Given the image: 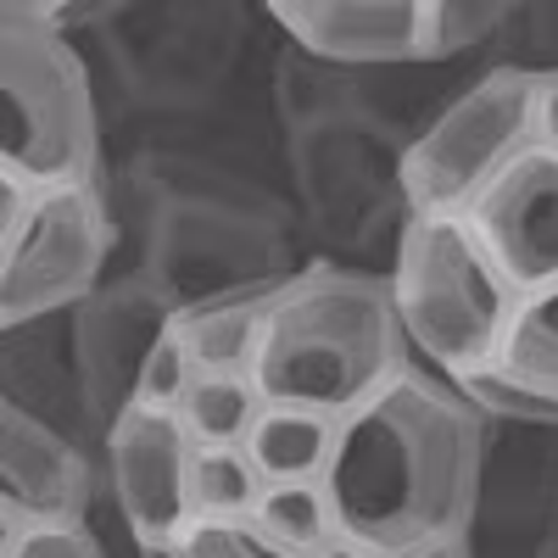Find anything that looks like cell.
<instances>
[{
    "label": "cell",
    "mask_w": 558,
    "mask_h": 558,
    "mask_svg": "<svg viewBox=\"0 0 558 558\" xmlns=\"http://www.w3.org/2000/svg\"><path fill=\"white\" fill-rule=\"evenodd\" d=\"M486 413L458 391V380L413 363L341 418L336 463L324 486L336 520L391 553L463 536L486 463Z\"/></svg>",
    "instance_id": "cell-1"
},
{
    "label": "cell",
    "mask_w": 558,
    "mask_h": 558,
    "mask_svg": "<svg viewBox=\"0 0 558 558\" xmlns=\"http://www.w3.org/2000/svg\"><path fill=\"white\" fill-rule=\"evenodd\" d=\"M413 363L391 274L313 257L291 286H279L263 318L252 380L268 402H302L347 418Z\"/></svg>",
    "instance_id": "cell-2"
},
{
    "label": "cell",
    "mask_w": 558,
    "mask_h": 558,
    "mask_svg": "<svg viewBox=\"0 0 558 558\" xmlns=\"http://www.w3.org/2000/svg\"><path fill=\"white\" fill-rule=\"evenodd\" d=\"M107 96L51 0L0 7V173L78 184L107 173Z\"/></svg>",
    "instance_id": "cell-3"
},
{
    "label": "cell",
    "mask_w": 558,
    "mask_h": 558,
    "mask_svg": "<svg viewBox=\"0 0 558 558\" xmlns=\"http://www.w3.org/2000/svg\"><path fill=\"white\" fill-rule=\"evenodd\" d=\"M257 12L241 0H112L78 45L129 123L202 118L235 84Z\"/></svg>",
    "instance_id": "cell-4"
},
{
    "label": "cell",
    "mask_w": 558,
    "mask_h": 558,
    "mask_svg": "<svg viewBox=\"0 0 558 558\" xmlns=\"http://www.w3.org/2000/svg\"><path fill=\"white\" fill-rule=\"evenodd\" d=\"M386 274L418 363L447 380L497 363L525 291L463 213H413Z\"/></svg>",
    "instance_id": "cell-5"
},
{
    "label": "cell",
    "mask_w": 558,
    "mask_h": 558,
    "mask_svg": "<svg viewBox=\"0 0 558 558\" xmlns=\"http://www.w3.org/2000/svg\"><path fill=\"white\" fill-rule=\"evenodd\" d=\"M402 162L408 140L375 123L363 107L286 134V179L313 257H336L352 268H368V257L391 263L402 223L413 218Z\"/></svg>",
    "instance_id": "cell-6"
},
{
    "label": "cell",
    "mask_w": 558,
    "mask_h": 558,
    "mask_svg": "<svg viewBox=\"0 0 558 558\" xmlns=\"http://www.w3.org/2000/svg\"><path fill=\"white\" fill-rule=\"evenodd\" d=\"M107 191L118 207V268H140L173 302V313L235 291L286 286L313 263V252H302L307 235L296 229L157 207L118 162H107Z\"/></svg>",
    "instance_id": "cell-7"
},
{
    "label": "cell",
    "mask_w": 558,
    "mask_h": 558,
    "mask_svg": "<svg viewBox=\"0 0 558 558\" xmlns=\"http://www.w3.org/2000/svg\"><path fill=\"white\" fill-rule=\"evenodd\" d=\"M118 268V207L101 179L23 184L0 173V324L73 313Z\"/></svg>",
    "instance_id": "cell-8"
},
{
    "label": "cell",
    "mask_w": 558,
    "mask_h": 558,
    "mask_svg": "<svg viewBox=\"0 0 558 558\" xmlns=\"http://www.w3.org/2000/svg\"><path fill=\"white\" fill-rule=\"evenodd\" d=\"M542 140L536 73L486 62L447 112L408 146L402 179L413 213H470L486 184Z\"/></svg>",
    "instance_id": "cell-9"
},
{
    "label": "cell",
    "mask_w": 558,
    "mask_h": 558,
    "mask_svg": "<svg viewBox=\"0 0 558 558\" xmlns=\"http://www.w3.org/2000/svg\"><path fill=\"white\" fill-rule=\"evenodd\" d=\"M463 542H470V558H558V430L553 425H492Z\"/></svg>",
    "instance_id": "cell-10"
},
{
    "label": "cell",
    "mask_w": 558,
    "mask_h": 558,
    "mask_svg": "<svg viewBox=\"0 0 558 558\" xmlns=\"http://www.w3.org/2000/svg\"><path fill=\"white\" fill-rule=\"evenodd\" d=\"M107 497L140 558H168V547L196 520L191 470L196 441L179 425V413L162 408H129L107 430Z\"/></svg>",
    "instance_id": "cell-11"
},
{
    "label": "cell",
    "mask_w": 558,
    "mask_h": 558,
    "mask_svg": "<svg viewBox=\"0 0 558 558\" xmlns=\"http://www.w3.org/2000/svg\"><path fill=\"white\" fill-rule=\"evenodd\" d=\"M68 330H73L84 402L96 413V430L107 441V430L134 408L140 375H146L157 341L173 330V302L140 268H118L101 291H89L68 313Z\"/></svg>",
    "instance_id": "cell-12"
},
{
    "label": "cell",
    "mask_w": 558,
    "mask_h": 558,
    "mask_svg": "<svg viewBox=\"0 0 558 558\" xmlns=\"http://www.w3.org/2000/svg\"><path fill=\"white\" fill-rule=\"evenodd\" d=\"M107 492V458L68 430L0 402V525L89 520Z\"/></svg>",
    "instance_id": "cell-13"
},
{
    "label": "cell",
    "mask_w": 558,
    "mask_h": 558,
    "mask_svg": "<svg viewBox=\"0 0 558 558\" xmlns=\"http://www.w3.org/2000/svg\"><path fill=\"white\" fill-rule=\"evenodd\" d=\"M263 17L286 45L347 73L425 62V0H268Z\"/></svg>",
    "instance_id": "cell-14"
},
{
    "label": "cell",
    "mask_w": 558,
    "mask_h": 558,
    "mask_svg": "<svg viewBox=\"0 0 558 558\" xmlns=\"http://www.w3.org/2000/svg\"><path fill=\"white\" fill-rule=\"evenodd\" d=\"M463 218L525 296L558 286V146L536 140L531 151H520Z\"/></svg>",
    "instance_id": "cell-15"
},
{
    "label": "cell",
    "mask_w": 558,
    "mask_h": 558,
    "mask_svg": "<svg viewBox=\"0 0 558 558\" xmlns=\"http://www.w3.org/2000/svg\"><path fill=\"white\" fill-rule=\"evenodd\" d=\"M0 402L45 418V425L68 430L73 441L96 447V452L107 447L101 430H96V413L84 402L68 313L28 318V324H0Z\"/></svg>",
    "instance_id": "cell-16"
},
{
    "label": "cell",
    "mask_w": 558,
    "mask_h": 558,
    "mask_svg": "<svg viewBox=\"0 0 558 558\" xmlns=\"http://www.w3.org/2000/svg\"><path fill=\"white\" fill-rule=\"evenodd\" d=\"M341 413L302 408V402H263L246 452L257 458L263 481H324L336 463Z\"/></svg>",
    "instance_id": "cell-17"
},
{
    "label": "cell",
    "mask_w": 558,
    "mask_h": 558,
    "mask_svg": "<svg viewBox=\"0 0 558 558\" xmlns=\"http://www.w3.org/2000/svg\"><path fill=\"white\" fill-rule=\"evenodd\" d=\"M274 296H279V286H263V291H235V296L173 313V330L184 336L191 357L202 363V375H252L257 336H263V318H268Z\"/></svg>",
    "instance_id": "cell-18"
},
{
    "label": "cell",
    "mask_w": 558,
    "mask_h": 558,
    "mask_svg": "<svg viewBox=\"0 0 558 558\" xmlns=\"http://www.w3.org/2000/svg\"><path fill=\"white\" fill-rule=\"evenodd\" d=\"M263 402L268 397L252 375H202L191 397L179 402V425L191 430L196 447H246Z\"/></svg>",
    "instance_id": "cell-19"
},
{
    "label": "cell",
    "mask_w": 558,
    "mask_h": 558,
    "mask_svg": "<svg viewBox=\"0 0 558 558\" xmlns=\"http://www.w3.org/2000/svg\"><path fill=\"white\" fill-rule=\"evenodd\" d=\"M508 12H514V0H425V62L463 68L481 51L492 62Z\"/></svg>",
    "instance_id": "cell-20"
},
{
    "label": "cell",
    "mask_w": 558,
    "mask_h": 558,
    "mask_svg": "<svg viewBox=\"0 0 558 558\" xmlns=\"http://www.w3.org/2000/svg\"><path fill=\"white\" fill-rule=\"evenodd\" d=\"M246 520H257L279 547H291L296 558H307L324 536L341 531L336 497H330V486H324V481H268Z\"/></svg>",
    "instance_id": "cell-21"
},
{
    "label": "cell",
    "mask_w": 558,
    "mask_h": 558,
    "mask_svg": "<svg viewBox=\"0 0 558 558\" xmlns=\"http://www.w3.org/2000/svg\"><path fill=\"white\" fill-rule=\"evenodd\" d=\"M263 486L268 481L246 447H196V470H191L196 520H246Z\"/></svg>",
    "instance_id": "cell-22"
},
{
    "label": "cell",
    "mask_w": 558,
    "mask_h": 558,
    "mask_svg": "<svg viewBox=\"0 0 558 558\" xmlns=\"http://www.w3.org/2000/svg\"><path fill=\"white\" fill-rule=\"evenodd\" d=\"M497 363L514 368L520 380H531L536 391H547L558 402V286H542L520 302L514 330H508Z\"/></svg>",
    "instance_id": "cell-23"
},
{
    "label": "cell",
    "mask_w": 558,
    "mask_h": 558,
    "mask_svg": "<svg viewBox=\"0 0 558 558\" xmlns=\"http://www.w3.org/2000/svg\"><path fill=\"white\" fill-rule=\"evenodd\" d=\"M458 391L470 397L492 425H553L558 430V402L547 391H536L531 380H520L514 368H502V363L458 375Z\"/></svg>",
    "instance_id": "cell-24"
},
{
    "label": "cell",
    "mask_w": 558,
    "mask_h": 558,
    "mask_svg": "<svg viewBox=\"0 0 558 558\" xmlns=\"http://www.w3.org/2000/svg\"><path fill=\"white\" fill-rule=\"evenodd\" d=\"M492 62L536 73V78L558 73V7H536V0L520 7V0H514V12H508V28L497 39Z\"/></svg>",
    "instance_id": "cell-25"
},
{
    "label": "cell",
    "mask_w": 558,
    "mask_h": 558,
    "mask_svg": "<svg viewBox=\"0 0 558 558\" xmlns=\"http://www.w3.org/2000/svg\"><path fill=\"white\" fill-rule=\"evenodd\" d=\"M168 558H296L279 547L257 520H191L184 536L168 547Z\"/></svg>",
    "instance_id": "cell-26"
},
{
    "label": "cell",
    "mask_w": 558,
    "mask_h": 558,
    "mask_svg": "<svg viewBox=\"0 0 558 558\" xmlns=\"http://www.w3.org/2000/svg\"><path fill=\"white\" fill-rule=\"evenodd\" d=\"M0 558H112L89 520L51 525H0Z\"/></svg>",
    "instance_id": "cell-27"
},
{
    "label": "cell",
    "mask_w": 558,
    "mask_h": 558,
    "mask_svg": "<svg viewBox=\"0 0 558 558\" xmlns=\"http://www.w3.org/2000/svg\"><path fill=\"white\" fill-rule=\"evenodd\" d=\"M202 380V363L191 357V347H184L179 330H168L146 363V375H140V397L134 408H162V413H179V402L191 397V386Z\"/></svg>",
    "instance_id": "cell-28"
},
{
    "label": "cell",
    "mask_w": 558,
    "mask_h": 558,
    "mask_svg": "<svg viewBox=\"0 0 558 558\" xmlns=\"http://www.w3.org/2000/svg\"><path fill=\"white\" fill-rule=\"evenodd\" d=\"M307 558H397L391 547H380V542H368V536H357V531H336V536H324Z\"/></svg>",
    "instance_id": "cell-29"
},
{
    "label": "cell",
    "mask_w": 558,
    "mask_h": 558,
    "mask_svg": "<svg viewBox=\"0 0 558 558\" xmlns=\"http://www.w3.org/2000/svg\"><path fill=\"white\" fill-rule=\"evenodd\" d=\"M536 101H542V140L558 146V73L536 78Z\"/></svg>",
    "instance_id": "cell-30"
},
{
    "label": "cell",
    "mask_w": 558,
    "mask_h": 558,
    "mask_svg": "<svg viewBox=\"0 0 558 558\" xmlns=\"http://www.w3.org/2000/svg\"><path fill=\"white\" fill-rule=\"evenodd\" d=\"M397 558H470V542H463V536H441V542H418V547H402Z\"/></svg>",
    "instance_id": "cell-31"
}]
</instances>
